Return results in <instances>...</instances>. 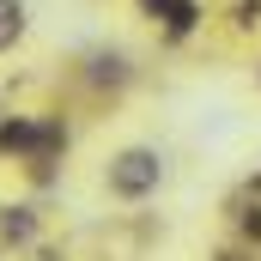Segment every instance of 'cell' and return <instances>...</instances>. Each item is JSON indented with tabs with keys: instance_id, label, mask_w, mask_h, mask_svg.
Segmentation results:
<instances>
[{
	"instance_id": "3957f363",
	"label": "cell",
	"mask_w": 261,
	"mask_h": 261,
	"mask_svg": "<svg viewBox=\"0 0 261 261\" xmlns=\"http://www.w3.org/2000/svg\"><path fill=\"white\" fill-rule=\"evenodd\" d=\"M37 140H55V134L31 128V122H6V128H0V146H12V152H31Z\"/></svg>"
},
{
	"instance_id": "7a4b0ae2",
	"label": "cell",
	"mask_w": 261,
	"mask_h": 261,
	"mask_svg": "<svg viewBox=\"0 0 261 261\" xmlns=\"http://www.w3.org/2000/svg\"><path fill=\"white\" fill-rule=\"evenodd\" d=\"M24 37V0H0V49H12Z\"/></svg>"
},
{
	"instance_id": "5b68a950",
	"label": "cell",
	"mask_w": 261,
	"mask_h": 261,
	"mask_svg": "<svg viewBox=\"0 0 261 261\" xmlns=\"http://www.w3.org/2000/svg\"><path fill=\"white\" fill-rule=\"evenodd\" d=\"M243 231H249V237H261V213H249V219H243Z\"/></svg>"
},
{
	"instance_id": "6da1fadb",
	"label": "cell",
	"mask_w": 261,
	"mask_h": 261,
	"mask_svg": "<svg viewBox=\"0 0 261 261\" xmlns=\"http://www.w3.org/2000/svg\"><path fill=\"white\" fill-rule=\"evenodd\" d=\"M158 176H164V158H158L152 146H128V152L110 164V195L140 200V195H152V189H158Z\"/></svg>"
},
{
	"instance_id": "277c9868",
	"label": "cell",
	"mask_w": 261,
	"mask_h": 261,
	"mask_svg": "<svg viewBox=\"0 0 261 261\" xmlns=\"http://www.w3.org/2000/svg\"><path fill=\"white\" fill-rule=\"evenodd\" d=\"M31 231H37V219H31L24 206H12V213H6V237H12V243H24Z\"/></svg>"
}]
</instances>
